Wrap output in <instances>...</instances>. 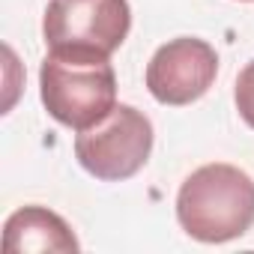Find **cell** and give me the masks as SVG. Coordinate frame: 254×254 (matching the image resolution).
<instances>
[{
	"label": "cell",
	"instance_id": "1",
	"mask_svg": "<svg viewBox=\"0 0 254 254\" xmlns=\"http://www.w3.org/2000/svg\"><path fill=\"white\" fill-rule=\"evenodd\" d=\"M177 221L197 242H230L254 224V180L224 162L197 168L177 194Z\"/></svg>",
	"mask_w": 254,
	"mask_h": 254
},
{
	"label": "cell",
	"instance_id": "2",
	"mask_svg": "<svg viewBox=\"0 0 254 254\" xmlns=\"http://www.w3.org/2000/svg\"><path fill=\"white\" fill-rule=\"evenodd\" d=\"M39 96L60 126L84 132L117 108V72L111 60L48 51L39 66Z\"/></svg>",
	"mask_w": 254,
	"mask_h": 254
},
{
	"label": "cell",
	"instance_id": "3",
	"mask_svg": "<svg viewBox=\"0 0 254 254\" xmlns=\"http://www.w3.org/2000/svg\"><path fill=\"white\" fill-rule=\"evenodd\" d=\"M129 27L132 9L126 0H51L42 18L48 51L93 60H111Z\"/></svg>",
	"mask_w": 254,
	"mask_h": 254
},
{
	"label": "cell",
	"instance_id": "4",
	"mask_svg": "<svg viewBox=\"0 0 254 254\" xmlns=\"http://www.w3.org/2000/svg\"><path fill=\"white\" fill-rule=\"evenodd\" d=\"M153 153V123L132 105H117L99 126L78 132V165L105 183L135 177Z\"/></svg>",
	"mask_w": 254,
	"mask_h": 254
},
{
	"label": "cell",
	"instance_id": "5",
	"mask_svg": "<svg viewBox=\"0 0 254 254\" xmlns=\"http://www.w3.org/2000/svg\"><path fill=\"white\" fill-rule=\"evenodd\" d=\"M218 75V54L209 42L180 36L165 42L147 63V90L156 102L183 108L197 102Z\"/></svg>",
	"mask_w": 254,
	"mask_h": 254
},
{
	"label": "cell",
	"instance_id": "6",
	"mask_svg": "<svg viewBox=\"0 0 254 254\" xmlns=\"http://www.w3.org/2000/svg\"><path fill=\"white\" fill-rule=\"evenodd\" d=\"M3 248L9 254L24 251H78V239L72 227L45 206H21L3 224Z\"/></svg>",
	"mask_w": 254,
	"mask_h": 254
},
{
	"label": "cell",
	"instance_id": "7",
	"mask_svg": "<svg viewBox=\"0 0 254 254\" xmlns=\"http://www.w3.org/2000/svg\"><path fill=\"white\" fill-rule=\"evenodd\" d=\"M233 102H236L239 117L254 129V60L245 63V69L239 72L236 87H233Z\"/></svg>",
	"mask_w": 254,
	"mask_h": 254
},
{
	"label": "cell",
	"instance_id": "8",
	"mask_svg": "<svg viewBox=\"0 0 254 254\" xmlns=\"http://www.w3.org/2000/svg\"><path fill=\"white\" fill-rule=\"evenodd\" d=\"M245 3H254V0H245Z\"/></svg>",
	"mask_w": 254,
	"mask_h": 254
}]
</instances>
